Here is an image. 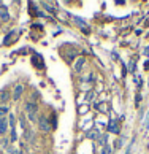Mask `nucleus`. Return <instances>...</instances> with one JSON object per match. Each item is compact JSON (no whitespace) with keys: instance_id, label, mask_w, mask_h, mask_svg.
<instances>
[{"instance_id":"nucleus-14","label":"nucleus","mask_w":149,"mask_h":154,"mask_svg":"<svg viewBox=\"0 0 149 154\" xmlns=\"http://www.w3.org/2000/svg\"><path fill=\"white\" fill-rule=\"evenodd\" d=\"M121 145H122V141H121V140H117L116 143H114V146H116V148H119V146H121Z\"/></svg>"},{"instance_id":"nucleus-1","label":"nucleus","mask_w":149,"mask_h":154,"mask_svg":"<svg viewBox=\"0 0 149 154\" xmlns=\"http://www.w3.org/2000/svg\"><path fill=\"white\" fill-rule=\"evenodd\" d=\"M24 108H26V113H27L29 119H30V122L32 124H37L38 122V118H37L38 105L35 103V102H27V103L24 105Z\"/></svg>"},{"instance_id":"nucleus-15","label":"nucleus","mask_w":149,"mask_h":154,"mask_svg":"<svg viewBox=\"0 0 149 154\" xmlns=\"http://www.w3.org/2000/svg\"><path fill=\"white\" fill-rule=\"evenodd\" d=\"M140 102H141V95L138 94V95H136V105H138V103H140Z\"/></svg>"},{"instance_id":"nucleus-13","label":"nucleus","mask_w":149,"mask_h":154,"mask_svg":"<svg viewBox=\"0 0 149 154\" xmlns=\"http://www.w3.org/2000/svg\"><path fill=\"white\" fill-rule=\"evenodd\" d=\"M106 141H108V134H105V135L102 137V138L99 137V143H100L102 148H103V146H106Z\"/></svg>"},{"instance_id":"nucleus-4","label":"nucleus","mask_w":149,"mask_h":154,"mask_svg":"<svg viewBox=\"0 0 149 154\" xmlns=\"http://www.w3.org/2000/svg\"><path fill=\"white\" fill-rule=\"evenodd\" d=\"M10 99H11V92H10L8 89H2V91H0V105L7 103Z\"/></svg>"},{"instance_id":"nucleus-12","label":"nucleus","mask_w":149,"mask_h":154,"mask_svg":"<svg viewBox=\"0 0 149 154\" xmlns=\"http://www.w3.org/2000/svg\"><path fill=\"white\" fill-rule=\"evenodd\" d=\"M111 152H113V148H111L110 145L103 146V148H102V151H100V154H111Z\"/></svg>"},{"instance_id":"nucleus-7","label":"nucleus","mask_w":149,"mask_h":154,"mask_svg":"<svg viewBox=\"0 0 149 154\" xmlns=\"http://www.w3.org/2000/svg\"><path fill=\"white\" fill-rule=\"evenodd\" d=\"M8 119H5V118H0V135H5L7 134V130H8Z\"/></svg>"},{"instance_id":"nucleus-3","label":"nucleus","mask_w":149,"mask_h":154,"mask_svg":"<svg viewBox=\"0 0 149 154\" xmlns=\"http://www.w3.org/2000/svg\"><path fill=\"white\" fill-rule=\"evenodd\" d=\"M22 94H24V86H22V84H16L14 89H13V99L19 100L22 97Z\"/></svg>"},{"instance_id":"nucleus-8","label":"nucleus","mask_w":149,"mask_h":154,"mask_svg":"<svg viewBox=\"0 0 149 154\" xmlns=\"http://www.w3.org/2000/svg\"><path fill=\"white\" fill-rule=\"evenodd\" d=\"M0 19H2V21H5V22H7V21H10V14L7 13V8H5L3 5L0 7Z\"/></svg>"},{"instance_id":"nucleus-10","label":"nucleus","mask_w":149,"mask_h":154,"mask_svg":"<svg viewBox=\"0 0 149 154\" xmlns=\"http://www.w3.org/2000/svg\"><path fill=\"white\" fill-rule=\"evenodd\" d=\"M8 111H10V108H8V106L0 105V118H5V116L8 115Z\"/></svg>"},{"instance_id":"nucleus-2","label":"nucleus","mask_w":149,"mask_h":154,"mask_svg":"<svg viewBox=\"0 0 149 154\" xmlns=\"http://www.w3.org/2000/svg\"><path fill=\"white\" fill-rule=\"evenodd\" d=\"M37 124H38L40 130H41V132H44V134H48L49 130H51V124H49V121H48V118H46V116H40Z\"/></svg>"},{"instance_id":"nucleus-11","label":"nucleus","mask_w":149,"mask_h":154,"mask_svg":"<svg viewBox=\"0 0 149 154\" xmlns=\"http://www.w3.org/2000/svg\"><path fill=\"white\" fill-rule=\"evenodd\" d=\"M7 152H8V154H22L19 148H13V146L7 148Z\"/></svg>"},{"instance_id":"nucleus-6","label":"nucleus","mask_w":149,"mask_h":154,"mask_svg":"<svg viewBox=\"0 0 149 154\" xmlns=\"http://www.w3.org/2000/svg\"><path fill=\"white\" fill-rule=\"evenodd\" d=\"M84 64H86V59H84V57H78V59H76V62H74V65H73L74 72H76V73H79V72L83 70Z\"/></svg>"},{"instance_id":"nucleus-5","label":"nucleus","mask_w":149,"mask_h":154,"mask_svg":"<svg viewBox=\"0 0 149 154\" xmlns=\"http://www.w3.org/2000/svg\"><path fill=\"white\" fill-rule=\"evenodd\" d=\"M108 130H110V132H113L114 135H117L119 132H121V127H119V122H117V121H111L110 124H108Z\"/></svg>"},{"instance_id":"nucleus-9","label":"nucleus","mask_w":149,"mask_h":154,"mask_svg":"<svg viewBox=\"0 0 149 154\" xmlns=\"http://www.w3.org/2000/svg\"><path fill=\"white\" fill-rule=\"evenodd\" d=\"M74 24H78L79 27H83V29L87 27V22H86L84 19H81V18H74ZM87 29H89V27H87Z\"/></svg>"}]
</instances>
